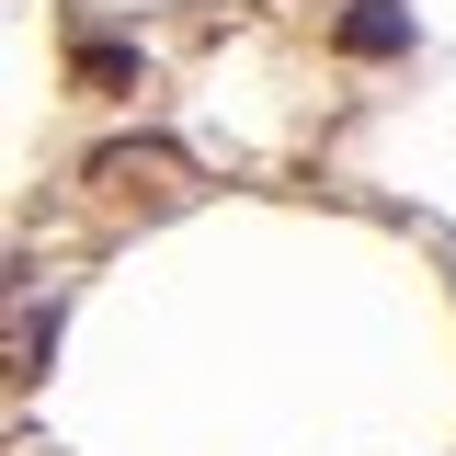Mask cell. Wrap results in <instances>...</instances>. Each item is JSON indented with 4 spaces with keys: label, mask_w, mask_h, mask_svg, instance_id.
Instances as JSON below:
<instances>
[{
    "label": "cell",
    "mask_w": 456,
    "mask_h": 456,
    "mask_svg": "<svg viewBox=\"0 0 456 456\" xmlns=\"http://www.w3.org/2000/svg\"><path fill=\"white\" fill-rule=\"evenodd\" d=\"M80 80H92V92H114V80H137V57H126V46H80Z\"/></svg>",
    "instance_id": "2"
},
{
    "label": "cell",
    "mask_w": 456,
    "mask_h": 456,
    "mask_svg": "<svg viewBox=\"0 0 456 456\" xmlns=\"http://www.w3.org/2000/svg\"><path fill=\"white\" fill-rule=\"evenodd\" d=\"M342 46H354V57H399V46H411V12H388V0H354V12H342Z\"/></svg>",
    "instance_id": "1"
}]
</instances>
